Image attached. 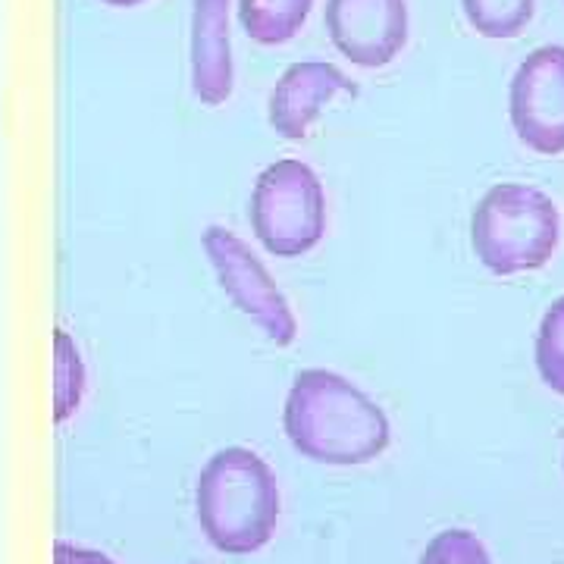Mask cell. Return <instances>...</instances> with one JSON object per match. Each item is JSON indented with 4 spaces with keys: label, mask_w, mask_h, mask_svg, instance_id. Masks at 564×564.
Returning <instances> with one entry per match:
<instances>
[{
    "label": "cell",
    "mask_w": 564,
    "mask_h": 564,
    "mask_svg": "<svg viewBox=\"0 0 564 564\" xmlns=\"http://www.w3.org/2000/svg\"><path fill=\"white\" fill-rule=\"evenodd\" d=\"M282 430L302 458L326 467L377 462L392 443L383 408L361 386L326 367H307L292 380Z\"/></svg>",
    "instance_id": "cell-1"
},
{
    "label": "cell",
    "mask_w": 564,
    "mask_h": 564,
    "mask_svg": "<svg viewBox=\"0 0 564 564\" xmlns=\"http://www.w3.org/2000/svg\"><path fill=\"white\" fill-rule=\"evenodd\" d=\"M198 527L223 555H254L276 536L280 480L258 452L226 445L214 452L195 484Z\"/></svg>",
    "instance_id": "cell-2"
},
{
    "label": "cell",
    "mask_w": 564,
    "mask_h": 564,
    "mask_svg": "<svg viewBox=\"0 0 564 564\" xmlns=\"http://www.w3.org/2000/svg\"><path fill=\"white\" fill-rule=\"evenodd\" d=\"M562 245V210L543 188L499 182L470 214V248L492 276L543 270Z\"/></svg>",
    "instance_id": "cell-3"
},
{
    "label": "cell",
    "mask_w": 564,
    "mask_h": 564,
    "mask_svg": "<svg viewBox=\"0 0 564 564\" xmlns=\"http://www.w3.org/2000/svg\"><path fill=\"white\" fill-rule=\"evenodd\" d=\"M248 220L254 239L273 258H304L326 236V188L311 163L299 158L263 166L251 188Z\"/></svg>",
    "instance_id": "cell-4"
},
{
    "label": "cell",
    "mask_w": 564,
    "mask_h": 564,
    "mask_svg": "<svg viewBox=\"0 0 564 564\" xmlns=\"http://www.w3.org/2000/svg\"><path fill=\"white\" fill-rule=\"evenodd\" d=\"M202 245L226 299L236 304L248 321L258 323L263 336L276 348H289L295 343L299 317L285 299V292L270 276L267 263L251 251V245L226 226H207Z\"/></svg>",
    "instance_id": "cell-5"
},
{
    "label": "cell",
    "mask_w": 564,
    "mask_h": 564,
    "mask_svg": "<svg viewBox=\"0 0 564 564\" xmlns=\"http://www.w3.org/2000/svg\"><path fill=\"white\" fill-rule=\"evenodd\" d=\"M508 120L533 154H564V44L530 51L514 69L508 85Z\"/></svg>",
    "instance_id": "cell-6"
},
{
    "label": "cell",
    "mask_w": 564,
    "mask_h": 564,
    "mask_svg": "<svg viewBox=\"0 0 564 564\" xmlns=\"http://www.w3.org/2000/svg\"><path fill=\"white\" fill-rule=\"evenodd\" d=\"M323 25L333 47L361 69L389 66L411 35L408 0H326Z\"/></svg>",
    "instance_id": "cell-7"
},
{
    "label": "cell",
    "mask_w": 564,
    "mask_h": 564,
    "mask_svg": "<svg viewBox=\"0 0 564 564\" xmlns=\"http://www.w3.org/2000/svg\"><path fill=\"white\" fill-rule=\"evenodd\" d=\"M339 95H358V85L336 63L302 61L282 73L267 98V122L285 141L307 139L321 110Z\"/></svg>",
    "instance_id": "cell-8"
},
{
    "label": "cell",
    "mask_w": 564,
    "mask_h": 564,
    "mask_svg": "<svg viewBox=\"0 0 564 564\" xmlns=\"http://www.w3.org/2000/svg\"><path fill=\"white\" fill-rule=\"evenodd\" d=\"M229 10L232 0H192V35H188L192 95L204 107H220L232 98L236 88Z\"/></svg>",
    "instance_id": "cell-9"
},
{
    "label": "cell",
    "mask_w": 564,
    "mask_h": 564,
    "mask_svg": "<svg viewBox=\"0 0 564 564\" xmlns=\"http://www.w3.org/2000/svg\"><path fill=\"white\" fill-rule=\"evenodd\" d=\"M314 0H239L236 17L248 39L263 47L289 44L304 29Z\"/></svg>",
    "instance_id": "cell-10"
},
{
    "label": "cell",
    "mask_w": 564,
    "mask_h": 564,
    "mask_svg": "<svg viewBox=\"0 0 564 564\" xmlns=\"http://www.w3.org/2000/svg\"><path fill=\"white\" fill-rule=\"evenodd\" d=\"M462 10L480 39L511 41L533 22L536 0H462Z\"/></svg>",
    "instance_id": "cell-11"
},
{
    "label": "cell",
    "mask_w": 564,
    "mask_h": 564,
    "mask_svg": "<svg viewBox=\"0 0 564 564\" xmlns=\"http://www.w3.org/2000/svg\"><path fill=\"white\" fill-rule=\"evenodd\" d=\"M85 383H88V373H85L79 345L73 343L66 329H57L54 333V417L57 423L69 421L79 411Z\"/></svg>",
    "instance_id": "cell-12"
},
{
    "label": "cell",
    "mask_w": 564,
    "mask_h": 564,
    "mask_svg": "<svg viewBox=\"0 0 564 564\" xmlns=\"http://www.w3.org/2000/svg\"><path fill=\"white\" fill-rule=\"evenodd\" d=\"M536 370L555 395H564V295L549 304L536 329Z\"/></svg>",
    "instance_id": "cell-13"
},
{
    "label": "cell",
    "mask_w": 564,
    "mask_h": 564,
    "mask_svg": "<svg viewBox=\"0 0 564 564\" xmlns=\"http://www.w3.org/2000/svg\"><path fill=\"white\" fill-rule=\"evenodd\" d=\"M421 564H492L484 540L470 530H443L423 549Z\"/></svg>",
    "instance_id": "cell-14"
},
{
    "label": "cell",
    "mask_w": 564,
    "mask_h": 564,
    "mask_svg": "<svg viewBox=\"0 0 564 564\" xmlns=\"http://www.w3.org/2000/svg\"><path fill=\"white\" fill-rule=\"evenodd\" d=\"M54 564H117L110 555H104L98 549H85V545L57 543L54 545Z\"/></svg>",
    "instance_id": "cell-15"
},
{
    "label": "cell",
    "mask_w": 564,
    "mask_h": 564,
    "mask_svg": "<svg viewBox=\"0 0 564 564\" xmlns=\"http://www.w3.org/2000/svg\"><path fill=\"white\" fill-rule=\"evenodd\" d=\"M107 7H113V10H132V7H141V3H148V0H101Z\"/></svg>",
    "instance_id": "cell-16"
}]
</instances>
